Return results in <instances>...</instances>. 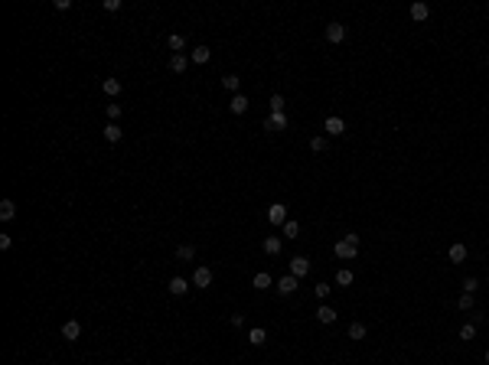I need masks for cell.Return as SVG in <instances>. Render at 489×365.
<instances>
[{
  "label": "cell",
  "mask_w": 489,
  "mask_h": 365,
  "mask_svg": "<svg viewBox=\"0 0 489 365\" xmlns=\"http://www.w3.org/2000/svg\"><path fill=\"white\" fill-rule=\"evenodd\" d=\"M333 255L343 258V261H352V258H359V245H349V241H336V245H333Z\"/></svg>",
  "instance_id": "obj_1"
},
{
  "label": "cell",
  "mask_w": 489,
  "mask_h": 365,
  "mask_svg": "<svg viewBox=\"0 0 489 365\" xmlns=\"http://www.w3.org/2000/svg\"><path fill=\"white\" fill-rule=\"evenodd\" d=\"M268 222L271 225H284V222H287V206H284V202H271L268 206Z\"/></svg>",
  "instance_id": "obj_2"
},
{
  "label": "cell",
  "mask_w": 489,
  "mask_h": 365,
  "mask_svg": "<svg viewBox=\"0 0 489 365\" xmlns=\"http://www.w3.org/2000/svg\"><path fill=\"white\" fill-rule=\"evenodd\" d=\"M290 274H294L297 281H300V277H307V274H310V261H307V258H303V255L290 258Z\"/></svg>",
  "instance_id": "obj_3"
},
{
  "label": "cell",
  "mask_w": 489,
  "mask_h": 365,
  "mask_svg": "<svg viewBox=\"0 0 489 365\" xmlns=\"http://www.w3.org/2000/svg\"><path fill=\"white\" fill-rule=\"evenodd\" d=\"M209 284H212V271H209L206 264H199V268L193 271V287H202V290H206Z\"/></svg>",
  "instance_id": "obj_4"
},
{
  "label": "cell",
  "mask_w": 489,
  "mask_h": 365,
  "mask_svg": "<svg viewBox=\"0 0 489 365\" xmlns=\"http://www.w3.org/2000/svg\"><path fill=\"white\" fill-rule=\"evenodd\" d=\"M264 127H268V131H287V114H284V111L268 114V117H264Z\"/></svg>",
  "instance_id": "obj_5"
},
{
  "label": "cell",
  "mask_w": 489,
  "mask_h": 365,
  "mask_svg": "<svg viewBox=\"0 0 489 365\" xmlns=\"http://www.w3.org/2000/svg\"><path fill=\"white\" fill-rule=\"evenodd\" d=\"M323 131L330 134V137H339V134H346L343 117H326V121H323Z\"/></svg>",
  "instance_id": "obj_6"
},
{
  "label": "cell",
  "mask_w": 489,
  "mask_h": 365,
  "mask_svg": "<svg viewBox=\"0 0 489 365\" xmlns=\"http://www.w3.org/2000/svg\"><path fill=\"white\" fill-rule=\"evenodd\" d=\"M248 95H241V91H238V95H232V101H228V111H232V114H245V111H248Z\"/></svg>",
  "instance_id": "obj_7"
},
{
  "label": "cell",
  "mask_w": 489,
  "mask_h": 365,
  "mask_svg": "<svg viewBox=\"0 0 489 365\" xmlns=\"http://www.w3.org/2000/svg\"><path fill=\"white\" fill-rule=\"evenodd\" d=\"M78 336H82V323H78V320H69V323H62V339L75 343Z\"/></svg>",
  "instance_id": "obj_8"
},
{
  "label": "cell",
  "mask_w": 489,
  "mask_h": 365,
  "mask_svg": "<svg viewBox=\"0 0 489 365\" xmlns=\"http://www.w3.org/2000/svg\"><path fill=\"white\" fill-rule=\"evenodd\" d=\"M326 39H330L333 46H336V42H343V39H346V26H343V23H330V26H326Z\"/></svg>",
  "instance_id": "obj_9"
},
{
  "label": "cell",
  "mask_w": 489,
  "mask_h": 365,
  "mask_svg": "<svg viewBox=\"0 0 489 365\" xmlns=\"http://www.w3.org/2000/svg\"><path fill=\"white\" fill-rule=\"evenodd\" d=\"M186 65H189V59H186L183 52H173V55H170V72L183 75V72H186Z\"/></svg>",
  "instance_id": "obj_10"
},
{
  "label": "cell",
  "mask_w": 489,
  "mask_h": 365,
  "mask_svg": "<svg viewBox=\"0 0 489 365\" xmlns=\"http://www.w3.org/2000/svg\"><path fill=\"white\" fill-rule=\"evenodd\" d=\"M0 219H3V222H13L16 219V202L13 199H3V202H0Z\"/></svg>",
  "instance_id": "obj_11"
},
{
  "label": "cell",
  "mask_w": 489,
  "mask_h": 365,
  "mask_svg": "<svg viewBox=\"0 0 489 365\" xmlns=\"http://www.w3.org/2000/svg\"><path fill=\"white\" fill-rule=\"evenodd\" d=\"M166 290H170L173 297H183V294L189 290V281H183V277H173V281L166 284Z\"/></svg>",
  "instance_id": "obj_12"
},
{
  "label": "cell",
  "mask_w": 489,
  "mask_h": 365,
  "mask_svg": "<svg viewBox=\"0 0 489 365\" xmlns=\"http://www.w3.org/2000/svg\"><path fill=\"white\" fill-rule=\"evenodd\" d=\"M121 88H124V85H121V78H104V82H101V91H104V95H111V98L121 95Z\"/></svg>",
  "instance_id": "obj_13"
},
{
  "label": "cell",
  "mask_w": 489,
  "mask_h": 365,
  "mask_svg": "<svg viewBox=\"0 0 489 365\" xmlns=\"http://www.w3.org/2000/svg\"><path fill=\"white\" fill-rule=\"evenodd\" d=\"M277 290H281L284 297H287V294H294V290H297V277H294V274L281 277V281H277Z\"/></svg>",
  "instance_id": "obj_14"
},
{
  "label": "cell",
  "mask_w": 489,
  "mask_h": 365,
  "mask_svg": "<svg viewBox=\"0 0 489 365\" xmlns=\"http://www.w3.org/2000/svg\"><path fill=\"white\" fill-rule=\"evenodd\" d=\"M121 137H124V131H121V127H117L114 121H111V124L104 127V140H108V144H117Z\"/></svg>",
  "instance_id": "obj_15"
},
{
  "label": "cell",
  "mask_w": 489,
  "mask_h": 365,
  "mask_svg": "<svg viewBox=\"0 0 489 365\" xmlns=\"http://www.w3.org/2000/svg\"><path fill=\"white\" fill-rule=\"evenodd\" d=\"M317 320H320V323H326V326H330V323H336V310L323 303V307L317 310Z\"/></svg>",
  "instance_id": "obj_16"
},
{
  "label": "cell",
  "mask_w": 489,
  "mask_h": 365,
  "mask_svg": "<svg viewBox=\"0 0 489 365\" xmlns=\"http://www.w3.org/2000/svg\"><path fill=\"white\" fill-rule=\"evenodd\" d=\"M209 55H212V52H209V46H196L189 59H193L196 65H206V62H209Z\"/></svg>",
  "instance_id": "obj_17"
},
{
  "label": "cell",
  "mask_w": 489,
  "mask_h": 365,
  "mask_svg": "<svg viewBox=\"0 0 489 365\" xmlns=\"http://www.w3.org/2000/svg\"><path fill=\"white\" fill-rule=\"evenodd\" d=\"M264 255H281V238H277V235H268V238H264Z\"/></svg>",
  "instance_id": "obj_18"
},
{
  "label": "cell",
  "mask_w": 489,
  "mask_h": 365,
  "mask_svg": "<svg viewBox=\"0 0 489 365\" xmlns=\"http://www.w3.org/2000/svg\"><path fill=\"white\" fill-rule=\"evenodd\" d=\"M166 42H170L173 52H183V49H186V36H179V33H170V36H166Z\"/></svg>",
  "instance_id": "obj_19"
},
{
  "label": "cell",
  "mask_w": 489,
  "mask_h": 365,
  "mask_svg": "<svg viewBox=\"0 0 489 365\" xmlns=\"http://www.w3.org/2000/svg\"><path fill=\"white\" fill-rule=\"evenodd\" d=\"M238 85H241V78H238V75H222V88H225V91L238 95Z\"/></svg>",
  "instance_id": "obj_20"
},
{
  "label": "cell",
  "mask_w": 489,
  "mask_h": 365,
  "mask_svg": "<svg viewBox=\"0 0 489 365\" xmlns=\"http://www.w3.org/2000/svg\"><path fill=\"white\" fill-rule=\"evenodd\" d=\"M248 343H251V346H264V343H268V333H264L261 326H255V330L248 333Z\"/></svg>",
  "instance_id": "obj_21"
},
{
  "label": "cell",
  "mask_w": 489,
  "mask_h": 365,
  "mask_svg": "<svg viewBox=\"0 0 489 365\" xmlns=\"http://www.w3.org/2000/svg\"><path fill=\"white\" fill-rule=\"evenodd\" d=\"M271 284H274V281H271L268 271H258V274H255V290H268Z\"/></svg>",
  "instance_id": "obj_22"
},
{
  "label": "cell",
  "mask_w": 489,
  "mask_h": 365,
  "mask_svg": "<svg viewBox=\"0 0 489 365\" xmlns=\"http://www.w3.org/2000/svg\"><path fill=\"white\" fill-rule=\"evenodd\" d=\"M450 261L463 264V261H467V248H463V245H450Z\"/></svg>",
  "instance_id": "obj_23"
},
{
  "label": "cell",
  "mask_w": 489,
  "mask_h": 365,
  "mask_svg": "<svg viewBox=\"0 0 489 365\" xmlns=\"http://www.w3.org/2000/svg\"><path fill=\"white\" fill-rule=\"evenodd\" d=\"M427 13H431V10H427V3H411V20H427Z\"/></svg>",
  "instance_id": "obj_24"
},
{
  "label": "cell",
  "mask_w": 489,
  "mask_h": 365,
  "mask_svg": "<svg viewBox=\"0 0 489 365\" xmlns=\"http://www.w3.org/2000/svg\"><path fill=\"white\" fill-rule=\"evenodd\" d=\"M176 258H179V261H193V258H196V248H193V245H179V248H176Z\"/></svg>",
  "instance_id": "obj_25"
},
{
  "label": "cell",
  "mask_w": 489,
  "mask_h": 365,
  "mask_svg": "<svg viewBox=\"0 0 489 365\" xmlns=\"http://www.w3.org/2000/svg\"><path fill=\"white\" fill-rule=\"evenodd\" d=\"M284 238H300V225L297 222H284Z\"/></svg>",
  "instance_id": "obj_26"
},
{
  "label": "cell",
  "mask_w": 489,
  "mask_h": 365,
  "mask_svg": "<svg viewBox=\"0 0 489 365\" xmlns=\"http://www.w3.org/2000/svg\"><path fill=\"white\" fill-rule=\"evenodd\" d=\"M336 284H339V287H349V284H352V271H349V268H343V271L336 274Z\"/></svg>",
  "instance_id": "obj_27"
},
{
  "label": "cell",
  "mask_w": 489,
  "mask_h": 365,
  "mask_svg": "<svg viewBox=\"0 0 489 365\" xmlns=\"http://www.w3.org/2000/svg\"><path fill=\"white\" fill-rule=\"evenodd\" d=\"M349 339H365V326L362 323H352L349 326Z\"/></svg>",
  "instance_id": "obj_28"
},
{
  "label": "cell",
  "mask_w": 489,
  "mask_h": 365,
  "mask_svg": "<svg viewBox=\"0 0 489 365\" xmlns=\"http://www.w3.org/2000/svg\"><path fill=\"white\" fill-rule=\"evenodd\" d=\"M476 336V323H463L460 326V339H473Z\"/></svg>",
  "instance_id": "obj_29"
},
{
  "label": "cell",
  "mask_w": 489,
  "mask_h": 365,
  "mask_svg": "<svg viewBox=\"0 0 489 365\" xmlns=\"http://www.w3.org/2000/svg\"><path fill=\"white\" fill-rule=\"evenodd\" d=\"M457 303H460V310H473V294H460V300H457Z\"/></svg>",
  "instance_id": "obj_30"
},
{
  "label": "cell",
  "mask_w": 489,
  "mask_h": 365,
  "mask_svg": "<svg viewBox=\"0 0 489 365\" xmlns=\"http://www.w3.org/2000/svg\"><path fill=\"white\" fill-rule=\"evenodd\" d=\"M268 104H271V114L284 111V98H281V95H271V101H268Z\"/></svg>",
  "instance_id": "obj_31"
},
{
  "label": "cell",
  "mask_w": 489,
  "mask_h": 365,
  "mask_svg": "<svg viewBox=\"0 0 489 365\" xmlns=\"http://www.w3.org/2000/svg\"><path fill=\"white\" fill-rule=\"evenodd\" d=\"M310 150H313V153H323V150H326V137H313V140H310Z\"/></svg>",
  "instance_id": "obj_32"
},
{
  "label": "cell",
  "mask_w": 489,
  "mask_h": 365,
  "mask_svg": "<svg viewBox=\"0 0 489 365\" xmlns=\"http://www.w3.org/2000/svg\"><path fill=\"white\" fill-rule=\"evenodd\" d=\"M476 287H480L476 277H467V281H463V294H476Z\"/></svg>",
  "instance_id": "obj_33"
},
{
  "label": "cell",
  "mask_w": 489,
  "mask_h": 365,
  "mask_svg": "<svg viewBox=\"0 0 489 365\" xmlns=\"http://www.w3.org/2000/svg\"><path fill=\"white\" fill-rule=\"evenodd\" d=\"M330 284H317V297H320V300H326V297H330Z\"/></svg>",
  "instance_id": "obj_34"
},
{
  "label": "cell",
  "mask_w": 489,
  "mask_h": 365,
  "mask_svg": "<svg viewBox=\"0 0 489 365\" xmlns=\"http://www.w3.org/2000/svg\"><path fill=\"white\" fill-rule=\"evenodd\" d=\"M108 117L117 121V117H121V104H108Z\"/></svg>",
  "instance_id": "obj_35"
},
{
  "label": "cell",
  "mask_w": 489,
  "mask_h": 365,
  "mask_svg": "<svg viewBox=\"0 0 489 365\" xmlns=\"http://www.w3.org/2000/svg\"><path fill=\"white\" fill-rule=\"evenodd\" d=\"M104 10H111V13H114V10H121V0H104Z\"/></svg>",
  "instance_id": "obj_36"
},
{
  "label": "cell",
  "mask_w": 489,
  "mask_h": 365,
  "mask_svg": "<svg viewBox=\"0 0 489 365\" xmlns=\"http://www.w3.org/2000/svg\"><path fill=\"white\" fill-rule=\"evenodd\" d=\"M10 245H13V241H10V235H0V251H10Z\"/></svg>",
  "instance_id": "obj_37"
},
{
  "label": "cell",
  "mask_w": 489,
  "mask_h": 365,
  "mask_svg": "<svg viewBox=\"0 0 489 365\" xmlns=\"http://www.w3.org/2000/svg\"><path fill=\"white\" fill-rule=\"evenodd\" d=\"M55 10H72V0H55Z\"/></svg>",
  "instance_id": "obj_38"
},
{
  "label": "cell",
  "mask_w": 489,
  "mask_h": 365,
  "mask_svg": "<svg viewBox=\"0 0 489 365\" xmlns=\"http://www.w3.org/2000/svg\"><path fill=\"white\" fill-rule=\"evenodd\" d=\"M486 365H489V349H486Z\"/></svg>",
  "instance_id": "obj_39"
}]
</instances>
